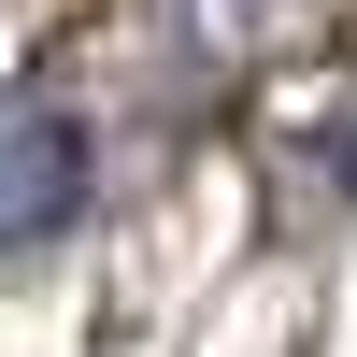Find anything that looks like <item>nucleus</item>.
I'll list each match as a JSON object with an SVG mask.
<instances>
[{"label": "nucleus", "instance_id": "1", "mask_svg": "<svg viewBox=\"0 0 357 357\" xmlns=\"http://www.w3.org/2000/svg\"><path fill=\"white\" fill-rule=\"evenodd\" d=\"M86 215V114L57 86H0V257L57 243Z\"/></svg>", "mask_w": 357, "mask_h": 357}]
</instances>
